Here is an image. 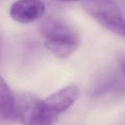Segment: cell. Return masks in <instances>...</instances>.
<instances>
[{
	"mask_svg": "<svg viewBox=\"0 0 125 125\" xmlns=\"http://www.w3.org/2000/svg\"><path fill=\"white\" fill-rule=\"evenodd\" d=\"M40 32L45 38V48L59 59L69 58L79 47L77 31L59 20L46 19L40 26Z\"/></svg>",
	"mask_w": 125,
	"mask_h": 125,
	"instance_id": "cell-1",
	"label": "cell"
},
{
	"mask_svg": "<svg viewBox=\"0 0 125 125\" xmlns=\"http://www.w3.org/2000/svg\"><path fill=\"white\" fill-rule=\"evenodd\" d=\"M16 118L23 125H53L59 114L51 110L43 100L30 93L15 94Z\"/></svg>",
	"mask_w": 125,
	"mask_h": 125,
	"instance_id": "cell-2",
	"label": "cell"
},
{
	"mask_svg": "<svg viewBox=\"0 0 125 125\" xmlns=\"http://www.w3.org/2000/svg\"><path fill=\"white\" fill-rule=\"evenodd\" d=\"M86 12L107 30L125 37V18L114 0H85Z\"/></svg>",
	"mask_w": 125,
	"mask_h": 125,
	"instance_id": "cell-3",
	"label": "cell"
},
{
	"mask_svg": "<svg viewBox=\"0 0 125 125\" xmlns=\"http://www.w3.org/2000/svg\"><path fill=\"white\" fill-rule=\"evenodd\" d=\"M45 9L42 0H18L11 5L10 15L16 22L29 23L42 18Z\"/></svg>",
	"mask_w": 125,
	"mask_h": 125,
	"instance_id": "cell-4",
	"label": "cell"
},
{
	"mask_svg": "<svg viewBox=\"0 0 125 125\" xmlns=\"http://www.w3.org/2000/svg\"><path fill=\"white\" fill-rule=\"evenodd\" d=\"M79 93V88L77 86H69L48 96L43 101L51 110L60 114L77 100Z\"/></svg>",
	"mask_w": 125,
	"mask_h": 125,
	"instance_id": "cell-5",
	"label": "cell"
},
{
	"mask_svg": "<svg viewBox=\"0 0 125 125\" xmlns=\"http://www.w3.org/2000/svg\"><path fill=\"white\" fill-rule=\"evenodd\" d=\"M15 94L0 76V121L10 122L16 118Z\"/></svg>",
	"mask_w": 125,
	"mask_h": 125,
	"instance_id": "cell-6",
	"label": "cell"
},
{
	"mask_svg": "<svg viewBox=\"0 0 125 125\" xmlns=\"http://www.w3.org/2000/svg\"><path fill=\"white\" fill-rule=\"evenodd\" d=\"M55 1H62V2H72V1H81V0H55Z\"/></svg>",
	"mask_w": 125,
	"mask_h": 125,
	"instance_id": "cell-7",
	"label": "cell"
},
{
	"mask_svg": "<svg viewBox=\"0 0 125 125\" xmlns=\"http://www.w3.org/2000/svg\"><path fill=\"white\" fill-rule=\"evenodd\" d=\"M122 70H123V72L125 74V59H124L122 60Z\"/></svg>",
	"mask_w": 125,
	"mask_h": 125,
	"instance_id": "cell-8",
	"label": "cell"
}]
</instances>
